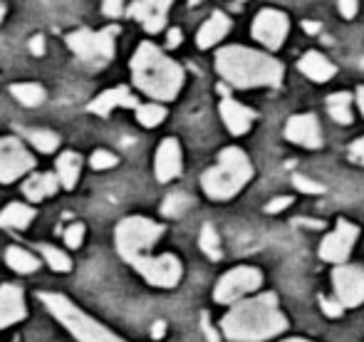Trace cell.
<instances>
[{"mask_svg":"<svg viewBox=\"0 0 364 342\" xmlns=\"http://www.w3.org/2000/svg\"><path fill=\"white\" fill-rule=\"evenodd\" d=\"M40 253H43L45 263L50 265L53 270H58V273H70L73 270V260H70V256L65 251H60V248L55 246H40Z\"/></svg>","mask_w":364,"mask_h":342,"instance_id":"f546056e","label":"cell"},{"mask_svg":"<svg viewBox=\"0 0 364 342\" xmlns=\"http://www.w3.org/2000/svg\"><path fill=\"white\" fill-rule=\"evenodd\" d=\"M228 30H230L228 15L220 13V10H216V13H213L211 18L203 23V28L198 30V38H196L198 48L206 50V48H211V45H216L218 40H223V35L228 33Z\"/></svg>","mask_w":364,"mask_h":342,"instance_id":"44dd1931","label":"cell"},{"mask_svg":"<svg viewBox=\"0 0 364 342\" xmlns=\"http://www.w3.org/2000/svg\"><path fill=\"white\" fill-rule=\"evenodd\" d=\"M102 10H105V15H109V18H119V15L124 13V0H105Z\"/></svg>","mask_w":364,"mask_h":342,"instance_id":"74e56055","label":"cell"},{"mask_svg":"<svg viewBox=\"0 0 364 342\" xmlns=\"http://www.w3.org/2000/svg\"><path fill=\"white\" fill-rule=\"evenodd\" d=\"M117 156L112 154V151H105V149H100V151H95V154L90 156V164H92V169H97V171H102V169H112V166H117Z\"/></svg>","mask_w":364,"mask_h":342,"instance_id":"d6a6232c","label":"cell"},{"mask_svg":"<svg viewBox=\"0 0 364 342\" xmlns=\"http://www.w3.org/2000/svg\"><path fill=\"white\" fill-rule=\"evenodd\" d=\"M164 236V226L151 218L144 216H129L124 221H119L114 231V241H117V251L119 256L132 263L134 258L144 256L151 251V246Z\"/></svg>","mask_w":364,"mask_h":342,"instance_id":"8992f818","label":"cell"},{"mask_svg":"<svg viewBox=\"0 0 364 342\" xmlns=\"http://www.w3.org/2000/svg\"><path fill=\"white\" fill-rule=\"evenodd\" d=\"M166 45H168V48H178V45H181V30H178V28L168 30V35H166Z\"/></svg>","mask_w":364,"mask_h":342,"instance_id":"7bdbcfd3","label":"cell"},{"mask_svg":"<svg viewBox=\"0 0 364 342\" xmlns=\"http://www.w3.org/2000/svg\"><path fill=\"white\" fill-rule=\"evenodd\" d=\"M198 246H201V251L206 253L211 260H218L220 258V238L216 233V228L211 226V223H206V226L201 228V238H198Z\"/></svg>","mask_w":364,"mask_h":342,"instance_id":"4dcf8cb0","label":"cell"},{"mask_svg":"<svg viewBox=\"0 0 364 342\" xmlns=\"http://www.w3.org/2000/svg\"><path fill=\"white\" fill-rule=\"evenodd\" d=\"M220 117H223L230 134L240 137L250 129V124H253V119H255V112L243 107L240 102L230 100V97H223V100H220Z\"/></svg>","mask_w":364,"mask_h":342,"instance_id":"ac0fdd59","label":"cell"},{"mask_svg":"<svg viewBox=\"0 0 364 342\" xmlns=\"http://www.w3.org/2000/svg\"><path fill=\"white\" fill-rule=\"evenodd\" d=\"M290 203H292L290 196H278V198H273L268 206H265V211H268V213H280L283 208H288Z\"/></svg>","mask_w":364,"mask_h":342,"instance_id":"f35d334b","label":"cell"},{"mask_svg":"<svg viewBox=\"0 0 364 342\" xmlns=\"http://www.w3.org/2000/svg\"><path fill=\"white\" fill-rule=\"evenodd\" d=\"M263 285V273L253 265H238V268L228 270L223 278L218 280L216 290H213V300L220 305H233L243 300L245 295L255 293Z\"/></svg>","mask_w":364,"mask_h":342,"instance_id":"ba28073f","label":"cell"},{"mask_svg":"<svg viewBox=\"0 0 364 342\" xmlns=\"http://www.w3.org/2000/svg\"><path fill=\"white\" fill-rule=\"evenodd\" d=\"M134 85L151 100H173L183 87V70L173 60H168L156 45L144 43L136 48L132 58Z\"/></svg>","mask_w":364,"mask_h":342,"instance_id":"3957f363","label":"cell"},{"mask_svg":"<svg viewBox=\"0 0 364 342\" xmlns=\"http://www.w3.org/2000/svg\"><path fill=\"white\" fill-rule=\"evenodd\" d=\"M154 169H156V178L161 183L171 181L181 173V146L173 137L164 139L156 149V161H154Z\"/></svg>","mask_w":364,"mask_h":342,"instance_id":"e0dca14e","label":"cell"},{"mask_svg":"<svg viewBox=\"0 0 364 342\" xmlns=\"http://www.w3.org/2000/svg\"><path fill=\"white\" fill-rule=\"evenodd\" d=\"M114 107H139V102L129 95L127 87H114V90H107L102 92L97 100L90 102V112L92 114H100V117H107Z\"/></svg>","mask_w":364,"mask_h":342,"instance_id":"d6986e66","label":"cell"},{"mask_svg":"<svg viewBox=\"0 0 364 342\" xmlns=\"http://www.w3.org/2000/svg\"><path fill=\"white\" fill-rule=\"evenodd\" d=\"M3 15H5V8H3V3H0V20H3Z\"/></svg>","mask_w":364,"mask_h":342,"instance_id":"c3c4849f","label":"cell"},{"mask_svg":"<svg viewBox=\"0 0 364 342\" xmlns=\"http://www.w3.org/2000/svg\"><path fill=\"white\" fill-rule=\"evenodd\" d=\"M290 30L288 15L280 10H260L253 20V38L263 43L268 50H278Z\"/></svg>","mask_w":364,"mask_h":342,"instance_id":"4fadbf2b","label":"cell"},{"mask_svg":"<svg viewBox=\"0 0 364 342\" xmlns=\"http://www.w3.org/2000/svg\"><path fill=\"white\" fill-rule=\"evenodd\" d=\"M25 137H28V139L33 141L35 149L43 151V154H53V151L60 146V137L48 129H28Z\"/></svg>","mask_w":364,"mask_h":342,"instance_id":"83f0119b","label":"cell"},{"mask_svg":"<svg viewBox=\"0 0 364 342\" xmlns=\"http://www.w3.org/2000/svg\"><path fill=\"white\" fill-rule=\"evenodd\" d=\"M80 171H82V156L75 154V151H65L60 154L58 159V178H60V186L70 188L77 186V178H80Z\"/></svg>","mask_w":364,"mask_h":342,"instance_id":"603a6c76","label":"cell"},{"mask_svg":"<svg viewBox=\"0 0 364 342\" xmlns=\"http://www.w3.org/2000/svg\"><path fill=\"white\" fill-rule=\"evenodd\" d=\"M357 102H360V109H362V114H364V87L357 90Z\"/></svg>","mask_w":364,"mask_h":342,"instance_id":"f6af8a7d","label":"cell"},{"mask_svg":"<svg viewBox=\"0 0 364 342\" xmlns=\"http://www.w3.org/2000/svg\"><path fill=\"white\" fill-rule=\"evenodd\" d=\"M332 285H335V298L345 308H357L364 303V268L362 265L340 263L332 270Z\"/></svg>","mask_w":364,"mask_h":342,"instance_id":"8fae6325","label":"cell"},{"mask_svg":"<svg viewBox=\"0 0 364 342\" xmlns=\"http://www.w3.org/2000/svg\"><path fill=\"white\" fill-rule=\"evenodd\" d=\"M35 218V208L25 206V203H8V206L0 211V226L8 228H28Z\"/></svg>","mask_w":364,"mask_h":342,"instance_id":"cb8c5ba5","label":"cell"},{"mask_svg":"<svg viewBox=\"0 0 364 342\" xmlns=\"http://www.w3.org/2000/svg\"><path fill=\"white\" fill-rule=\"evenodd\" d=\"M288 330V318L278 308V295L260 293L230 305L220 320V335L228 342H265Z\"/></svg>","mask_w":364,"mask_h":342,"instance_id":"6da1fadb","label":"cell"},{"mask_svg":"<svg viewBox=\"0 0 364 342\" xmlns=\"http://www.w3.org/2000/svg\"><path fill=\"white\" fill-rule=\"evenodd\" d=\"M283 342H312V340H305V338H288V340H283Z\"/></svg>","mask_w":364,"mask_h":342,"instance_id":"7dc6e473","label":"cell"},{"mask_svg":"<svg viewBox=\"0 0 364 342\" xmlns=\"http://www.w3.org/2000/svg\"><path fill=\"white\" fill-rule=\"evenodd\" d=\"M40 303L50 310L55 320L68 330L77 342H127L119 335H114L109 328L95 320L92 315H87L85 310H80L70 298L60 293H40Z\"/></svg>","mask_w":364,"mask_h":342,"instance_id":"5b68a950","label":"cell"},{"mask_svg":"<svg viewBox=\"0 0 364 342\" xmlns=\"http://www.w3.org/2000/svg\"><path fill=\"white\" fill-rule=\"evenodd\" d=\"M253 178V164L238 146H228L218 154V164L201 176V186L213 201H228Z\"/></svg>","mask_w":364,"mask_h":342,"instance_id":"277c9868","label":"cell"},{"mask_svg":"<svg viewBox=\"0 0 364 342\" xmlns=\"http://www.w3.org/2000/svg\"><path fill=\"white\" fill-rule=\"evenodd\" d=\"M5 263H8L10 268H13L15 273H20V275L35 273V270L40 268V260L35 258L30 251H25V248H20V246H10L8 251H5Z\"/></svg>","mask_w":364,"mask_h":342,"instance_id":"d4e9b609","label":"cell"},{"mask_svg":"<svg viewBox=\"0 0 364 342\" xmlns=\"http://www.w3.org/2000/svg\"><path fill=\"white\" fill-rule=\"evenodd\" d=\"M216 68L220 78L238 90L250 87H278L283 80V65L270 55H263L258 50L230 45L216 55Z\"/></svg>","mask_w":364,"mask_h":342,"instance_id":"7a4b0ae2","label":"cell"},{"mask_svg":"<svg viewBox=\"0 0 364 342\" xmlns=\"http://www.w3.org/2000/svg\"><path fill=\"white\" fill-rule=\"evenodd\" d=\"M360 238V228L350 221H337V228L332 233H327L325 241L320 243V258L327 260V263H347L352 248H355V241Z\"/></svg>","mask_w":364,"mask_h":342,"instance_id":"7c38bea8","label":"cell"},{"mask_svg":"<svg viewBox=\"0 0 364 342\" xmlns=\"http://www.w3.org/2000/svg\"><path fill=\"white\" fill-rule=\"evenodd\" d=\"M30 53L38 55V58H40V55H45V40L40 38V35H35V38L30 40Z\"/></svg>","mask_w":364,"mask_h":342,"instance_id":"b9f144b4","label":"cell"},{"mask_svg":"<svg viewBox=\"0 0 364 342\" xmlns=\"http://www.w3.org/2000/svg\"><path fill=\"white\" fill-rule=\"evenodd\" d=\"M201 330H203V335H206L208 342H220V333H218V330H213L211 315H208V313L201 315Z\"/></svg>","mask_w":364,"mask_h":342,"instance_id":"8d00e7d4","label":"cell"},{"mask_svg":"<svg viewBox=\"0 0 364 342\" xmlns=\"http://www.w3.org/2000/svg\"><path fill=\"white\" fill-rule=\"evenodd\" d=\"M350 156L357 161V164L364 166V137H362V139H357L355 144L350 146Z\"/></svg>","mask_w":364,"mask_h":342,"instance_id":"60d3db41","label":"cell"},{"mask_svg":"<svg viewBox=\"0 0 364 342\" xmlns=\"http://www.w3.org/2000/svg\"><path fill=\"white\" fill-rule=\"evenodd\" d=\"M171 3L173 0H136L129 5V15L144 25L146 33H161Z\"/></svg>","mask_w":364,"mask_h":342,"instance_id":"9a60e30c","label":"cell"},{"mask_svg":"<svg viewBox=\"0 0 364 342\" xmlns=\"http://www.w3.org/2000/svg\"><path fill=\"white\" fill-rule=\"evenodd\" d=\"M188 208H191V196H186V193H168V196L164 198V203H161V213L166 218L183 216Z\"/></svg>","mask_w":364,"mask_h":342,"instance_id":"f1b7e54d","label":"cell"},{"mask_svg":"<svg viewBox=\"0 0 364 342\" xmlns=\"http://www.w3.org/2000/svg\"><path fill=\"white\" fill-rule=\"evenodd\" d=\"M164 335H166V323H164V320H156V323L151 325V338L154 340H161Z\"/></svg>","mask_w":364,"mask_h":342,"instance_id":"ee69618b","label":"cell"},{"mask_svg":"<svg viewBox=\"0 0 364 342\" xmlns=\"http://www.w3.org/2000/svg\"><path fill=\"white\" fill-rule=\"evenodd\" d=\"M35 159L18 137H3L0 139V183H13L15 178L33 171Z\"/></svg>","mask_w":364,"mask_h":342,"instance_id":"30bf717a","label":"cell"},{"mask_svg":"<svg viewBox=\"0 0 364 342\" xmlns=\"http://www.w3.org/2000/svg\"><path fill=\"white\" fill-rule=\"evenodd\" d=\"M337 5H340V13L345 15V18H355L357 8H360L357 0H337Z\"/></svg>","mask_w":364,"mask_h":342,"instance_id":"ab89813d","label":"cell"},{"mask_svg":"<svg viewBox=\"0 0 364 342\" xmlns=\"http://www.w3.org/2000/svg\"><path fill=\"white\" fill-rule=\"evenodd\" d=\"M297 68H300L302 75H307V78L315 80V82H327V80L335 75V65L320 53H307L305 58L300 60Z\"/></svg>","mask_w":364,"mask_h":342,"instance_id":"7402d4cb","label":"cell"},{"mask_svg":"<svg viewBox=\"0 0 364 342\" xmlns=\"http://www.w3.org/2000/svg\"><path fill=\"white\" fill-rule=\"evenodd\" d=\"M10 92H13L15 100H18L20 105H25V107H38V105H43V100H45V90L40 85H35V82L13 85V87H10Z\"/></svg>","mask_w":364,"mask_h":342,"instance_id":"4316f807","label":"cell"},{"mask_svg":"<svg viewBox=\"0 0 364 342\" xmlns=\"http://www.w3.org/2000/svg\"><path fill=\"white\" fill-rule=\"evenodd\" d=\"M302 28H305L307 33H317V30H320V25H315V23H302Z\"/></svg>","mask_w":364,"mask_h":342,"instance_id":"bcb514c9","label":"cell"},{"mask_svg":"<svg viewBox=\"0 0 364 342\" xmlns=\"http://www.w3.org/2000/svg\"><path fill=\"white\" fill-rule=\"evenodd\" d=\"M320 310L327 315V318L337 320V318H342V313H345V305H342L337 298H327V295H320Z\"/></svg>","mask_w":364,"mask_h":342,"instance_id":"836d02e7","label":"cell"},{"mask_svg":"<svg viewBox=\"0 0 364 342\" xmlns=\"http://www.w3.org/2000/svg\"><path fill=\"white\" fill-rule=\"evenodd\" d=\"M25 318H28V308H25L23 288L13 283L0 285V330L10 328Z\"/></svg>","mask_w":364,"mask_h":342,"instance_id":"2e32d148","label":"cell"},{"mask_svg":"<svg viewBox=\"0 0 364 342\" xmlns=\"http://www.w3.org/2000/svg\"><path fill=\"white\" fill-rule=\"evenodd\" d=\"M60 188V178L58 173H33L28 181L23 183V193L30 201H45L53 193H58Z\"/></svg>","mask_w":364,"mask_h":342,"instance_id":"ffe728a7","label":"cell"},{"mask_svg":"<svg viewBox=\"0 0 364 342\" xmlns=\"http://www.w3.org/2000/svg\"><path fill=\"white\" fill-rule=\"evenodd\" d=\"M82 241H85V226H82V223H73V226H68V231H65V246L80 248Z\"/></svg>","mask_w":364,"mask_h":342,"instance_id":"e575fe53","label":"cell"},{"mask_svg":"<svg viewBox=\"0 0 364 342\" xmlns=\"http://www.w3.org/2000/svg\"><path fill=\"white\" fill-rule=\"evenodd\" d=\"M132 265L154 288H176L183 275L181 260L173 253H164V256H149V253H144V256L132 260Z\"/></svg>","mask_w":364,"mask_h":342,"instance_id":"9c48e42d","label":"cell"},{"mask_svg":"<svg viewBox=\"0 0 364 342\" xmlns=\"http://www.w3.org/2000/svg\"><path fill=\"white\" fill-rule=\"evenodd\" d=\"M292 183H295L297 191H302V193H322V191H325V186H322V183L310 181V178H305V176H292Z\"/></svg>","mask_w":364,"mask_h":342,"instance_id":"d590c367","label":"cell"},{"mask_svg":"<svg viewBox=\"0 0 364 342\" xmlns=\"http://www.w3.org/2000/svg\"><path fill=\"white\" fill-rule=\"evenodd\" d=\"M285 137L292 141V144L307 146V149H317L322 144V132L320 124H317L315 114H295L288 119L285 124Z\"/></svg>","mask_w":364,"mask_h":342,"instance_id":"5bb4252c","label":"cell"},{"mask_svg":"<svg viewBox=\"0 0 364 342\" xmlns=\"http://www.w3.org/2000/svg\"><path fill=\"white\" fill-rule=\"evenodd\" d=\"M117 33H119V30H117L114 25L100 30V33L77 30V33L68 35V45L80 60L92 63V65H102V63H109V60L114 58V35Z\"/></svg>","mask_w":364,"mask_h":342,"instance_id":"52a82bcc","label":"cell"},{"mask_svg":"<svg viewBox=\"0 0 364 342\" xmlns=\"http://www.w3.org/2000/svg\"><path fill=\"white\" fill-rule=\"evenodd\" d=\"M188 3H191V5H198V3H201V0H188Z\"/></svg>","mask_w":364,"mask_h":342,"instance_id":"681fc988","label":"cell"},{"mask_svg":"<svg viewBox=\"0 0 364 342\" xmlns=\"http://www.w3.org/2000/svg\"><path fill=\"white\" fill-rule=\"evenodd\" d=\"M350 102H352V97L347 95V92H340V95L327 97V112H330L332 119L340 122V124H352Z\"/></svg>","mask_w":364,"mask_h":342,"instance_id":"484cf974","label":"cell"},{"mask_svg":"<svg viewBox=\"0 0 364 342\" xmlns=\"http://www.w3.org/2000/svg\"><path fill=\"white\" fill-rule=\"evenodd\" d=\"M166 117V109L161 105H139L136 107V119H139L141 127H156L164 122Z\"/></svg>","mask_w":364,"mask_h":342,"instance_id":"1f68e13d","label":"cell"}]
</instances>
